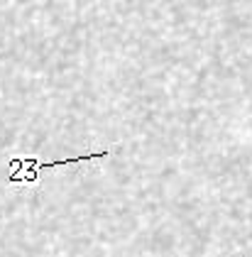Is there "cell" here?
Masks as SVG:
<instances>
[{"label": "cell", "mask_w": 252, "mask_h": 257, "mask_svg": "<svg viewBox=\"0 0 252 257\" xmlns=\"http://www.w3.org/2000/svg\"><path fill=\"white\" fill-rule=\"evenodd\" d=\"M110 157L108 150L103 152H91V155H81V157L74 159H61V162H37V159L22 157V159H13V174H10V184H37L39 181V172L42 169H54V167H64V164H76V162H93V159H103Z\"/></svg>", "instance_id": "obj_1"}]
</instances>
